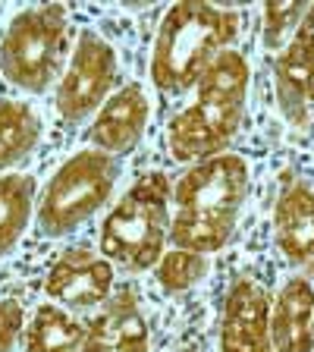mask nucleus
Returning <instances> with one entry per match:
<instances>
[{"instance_id": "1", "label": "nucleus", "mask_w": 314, "mask_h": 352, "mask_svg": "<svg viewBox=\"0 0 314 352\" xmlns=\"http://www.w3.org/2000/svg\"><path fill=\"white\" fill-rule=\"evenodd\" d=\"M170 245L211 255L233 239L249 198V167L239 154H217L192 164L176 183Z\"/></svg>"}, {"instance_id": "2", "label": "nucleus", "mask_w": 314, "mask_h": 352, "mask_svg": "<svg viewBox=\"0 0 314 352\" xmlns=\"http://www.w3.org/2000/svg\"><path fill=\"white\" fill-rule=\"evenodd\" d=\"M198 98L167 123V148L176 161H208L227 154L239 135L249 98V63L236 51H223L198 79Z\"/></svg>"}, {"instance_id": "3", "label": "nucleus", "mask_w": 314, "mask_h": 352, "mask_svg": "<svg viewBox=\"0 0 314 352\" xmlns=\"http://www.w3.org/2000/svg\"><path fill=\"white\" fill-rule=\"evenodd\" d=\"M239 35V13L214 3H173L164 13L151 47L154 85L179 95L198 85L214 57L229 51Z\"/></svg>"}, {"instance_id": "4", "label": "nucleus", "mask_w": 314, "mask_h": 352, "mask_svg": "<svg viewBox=\"0 0 314 352\" xmlns=\"http://www.w3.org/2000/svg\"><path fill=\"white\" fill-rule=\"evenodd\" d=\"M170 220L167 176L145 173L101 223V255L126 271L157 267L170 242Z\"/></svg>"}, {"instance_id": "5", "label": "nucleus", "mask_w": 314, "mask_h": 352, "mask_svg": "<svg viewBox=\"0 0 314 352\" xmlns=\"http://www.w3.org/2000/svg\"><path fill=\"white\" fill-rule=\"evenodd\" d=\"M120 179V161L98 148L73 154L57 167L38 198V230L44 236H69L104 205Z\"/></svg>"}, {"instance_id": "6", "label": "nucleus", "mask_w": 314, "mask_h": 352, "mask_svg": "<svg viewBox=\"0 0 314 352\" xmlns=\"http://www.w3.org/2000/svg\"><path fill=\"white\" fill-rule=\"evenodd\" d=\"M66 41V10L60 3L29 7L10 19L0 38V73L10 85L41 95L57 76Z\"/></svg>"}, {"instance_id": "7", "label": "nucleus", "mask_w": 314, "mask_h": 352, "mask_svg": "<svg viewBox=\"0 0 314 352\" xmlns=\"http://www.w3.org/2000/svg\"><path fill=\"white\" fill-rule=\"evenodd\" d=\"M117 79V54L98 32L85 29L76 41L63 79L57 85V110L66 123H82L104 107Z\"/></svg>"}, {"instance_id": "8", "label": "nucleus", "mask_w": 314, "mask_h": 352, "mask_svg": "<svg viewBox=\"0 0 314 352\" xmlns=\"http://www.w3.org/2000/svg\"><path fill=\"white\" fill-rule=\"evenodd\" d=\"M220 352H273L271 302L255 277H239L220 318Z\"/></svg>"}, {"instance_id": "9", "label": "nucleus", "mask_w": 314, "mask_h": 352, "mask_svg": "<svg viewBox=\"0 0 314 352\" xmlns=\"http://www.w3.org/2000/svg\"><path fill=\"white\" fill-rule=\"evenodd\" d=\"M44 293L66 308H95L113 296V264L88 249H69L47 271Z\"/></svg>"}, {"instance_id": "10", "label": "nucleus", "mask_w": 314, "mask_h": 352, "mask_svg": "<svg viewBox=\"0 0 314 352\" xmlns=\"http://www.w3.org/2000/svg\"><path fill=\"white\" fill-rule=\"evenodd\" d=\"M148 110L151 107H148V95L142 91V85H123L95 113L91 129H88V142L98 151L113 154V157L132 151L145 135Z\"/></svg>"}, {"instance_id": "11", "label": "nucleus", "mask_w": 314, "mask_h": 352, "mask_svg": "<svg viewBox=\"0 0 314 352\" xmlns=\"http://www.w3.org/2000/svg\"><path fill=\"white\" fill-rule=\"evenodd\" d=\"M82 352H148V324L129 286L117 289L85 327Z\"/></svg>"}, {"instance_id": "12", "label": "nucleus", "mask_w": 314, "mask_h": 352, "mask_svg": "<svg viewBox=\"0 0 314 352\" xmlns=\"http://www.w3.org/2000/svg\"><path fill=\"white\" fill-rule=\"evenodd\" d=\"M273 88L283 120L305 132L314 120V51L293 41L273 60Z\"/></svg>"}, {"instance_id": "13", "label": "nucleus", "mask_w": 314, "mask_h": 352, "mask_svg": "<svg viewBox=\"0 0 314 352\" xmlns=\"http://www.w3.org/2000/svg\"><path fill=\"white\" fill-rule=\"evenodd\" d=\"M273 352H314V286L305 277L286 280L271 305Z\"/></svg>"}, {"instance_id": "14", "label": "nucleus", "mask_w": 314, "mask_h": 352, "mask_svg": "<svg viewBox=\"0 0 314 352\" xmlns=\"http://www.w3.org/2000/svg\"><path fill=\"white\" fill-rule=\"evenodd\" d=\"M273 239L293 264H314V192L289 183L273 211Z\"/></svg>"}, {"instance_id": "15", "label": "nucleus", "mask_w": 314, "mask_h": 352, "mask_svg": "<svg viewBox=\"0 0 314 352\" xmlns=\"http://www.w3.org/2000/svg\"><path fill=\"white\" fill-rule=\"evenodd\" d=\"M41 139V120L32 104L0 98V176L10 173L35 151Z\"/></svg>"}, {"instance_id": "16", "label": "nucleus", "mask_w": 314, "mask_h": 352, "mask_svg": "<svg viewBox=\"0 0 314 352\" xmlns=\"http://www.w3.org/2000/svg\"><path fill=\"white\" fill-rule=\"evenodd\" d=\"M35 205V179L25 173L0 176V258L16 249L32 220Z\"/></svg>"}, {"instance_id": "17", "label": "nucleus", "mask_w": 314, "mask_h": 352, "mask_svg": "<svg viewBox=\"0 0 314 352\" xmlns=\"http://www.w3.org/2000/svg\"><path fill=\"white\" fill-rule=\"evenodd\" d=\"M85 327L66 308L41 305L25 330V352H82Z\"/></svg>"}, {"instance_id": "18", "label": "nucleus", "mask_w": 314, "mask_h": 352, "mask_svg": "<svg viewBox=\"0 0 314 352\" xmlns=\"http://www.w3.org/2000/svg\"><path fill=\"white\" fill-rule=\"evenodd\" d=\"M211 271V261L201 252H189V249H173L167 252L157 261V283L167 289V293H186L192 286H198Z\"/></svg>"}, {"instance_id": "19", "label": "nucleus", "mask_w": 314, "mask_h": 352, "mask_svg": "<svg viewBox=\"0 0 314 352\" xmlns=\"http://www.w3.org/2000/svg\"><path fill=\"white\" fill-rule=\"evenodd\" d=\"M264 47L267 51H286L299 32L302 16L308 13V3L302 0H271L264 3Z\"/></svg>"}, {"instance_id": "20", "label": "nucleus", "mask_w": 314, "mask_h": 352, "mask_svg": "<svg viewBox=\"0 0 314 352\" xmlns=\"http://www.w3.org/2000/svg\"><path fill=\"white\" fill-rule=\"evenodd\" d=\"M25 324V311L16 299H0V352H13Z\"/></svg>"}, {"instance_id": "21", "label": "nucleus", "mask_w": 314, "mask_h": 352, "mask_svg": "<svg viewBox=\"0 0 314 352\" xmlns=\"http://www.w3.org/2000/svg\"><path fill=\"white\" fill-rule=\"evenodd\" d=\"M293 41L305 44L308 51H314V3H308V13L302 16V22H299V32H295V38H293Z\"/></svg>"}]
</instances>
